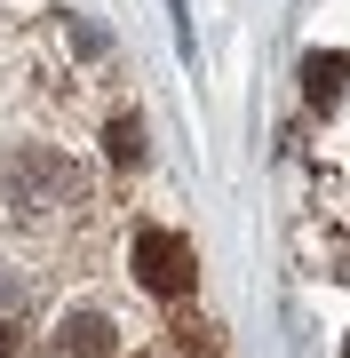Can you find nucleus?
Here are the masks:
<instances>
[{"label":"nucleus","mask_w":350,"mask_h":358,"mask_svg":"<svg viewBox=\"0 0 350 358\" xmlns=\"http://www.w3.org/2000/svg\"><path fill=\"white\" fill-rule=\"evenodd\" d=\"M80 199V167L64 152H40V143H24V152L8 159V207L16 215H48V207Z\"/></svg>","instance_id":"1"},{"label":"nucleus","mask_w":350,"mask_h":358,"mask_svg":"<svg viewBox=\"0 0 350 358\" xmlns=\"http://www.w3.org/2000/svg\"><path fill=\"white\" fill-rule=\"evenodd\" d=\"M136 279L159 294V303H175V294H191V279H199V255H191V239L183 231H136Z\"/></svg>","instance_id":"2"},{"label":"nucleus","mask_w":350,"mask_h":358,"mask_svg":"<svg viewBox=\"0 0 350 358\" xmlns=\"http://www.w3.org/2000/svg\"><path fill=\"white\" fill-rule=\"evenodd\" d=\"M56 343H64L72 358H112L119 327L104 319V310H64V327H56Z\"/></svg>","instance_id":"3"},{"label":"nucleus","mask_w":350,"mask_h":358,"mask_svg":"<svg viewBox=\"0 0 350 358\" xmlns=\"http://www.w3.org/2000/svg\"><path fill=\"white\" fill-rule=\"evenodd\" d=\"M342 80H350V56L342 48H311V56H302V96H311L319 112L342 103Z\"/></svg>","instance_id":"4"},{"label":"nucleus","mask_w":350,"mask_h":358,"mask_svg":"<svg viewBox=\"0 0 350 358\" xmlns=\"http://www.w3.org/2000/svg\"><path fill=\"white\" fill-rule=\"evenodd\" d=\"M104 152H112L119 167H136V159H143V120H136V112H119L112 128H104Z\"/></svg>","instance_id":"5"},{"label":"nucleus","mask_w":350,"mask_h":358,"mask_svg":"<svg viewBox=\"0 0 350 358\" xmlns=\"http://www.w3.org/2000/svg\"><path fill=\"white\" fill-rule=\"evenodd\" d=\"M8 350H16V334H8V319H0V358H8Z\"/></svg>","instance_id":"6"},{"label":"nucleus","mask_w":350,"mask_h":358,"mask_svg":"<svg viewBox=\"0 0 350 358\" xmlns=\"http://www.w3.org/2000/svg\"><path fill=\"white\" fill-rule=\"evenodd\" d=\"M342 358H350V343H342Z\"/></svg>","instance_id":"7"},{"label":"nucleus","mask_w":350,"mask_h":358,"mask_svg":"<svg viewBox=\"0 0 350 358\" xmlns=\"http://www.w3.org/2000/svg\"><path fill=\"white\" fill-rule=\"evenodd\" d=\"M136 358H143V350H136Z\"/></svg>","instance_id":"8"}]
</instances>
